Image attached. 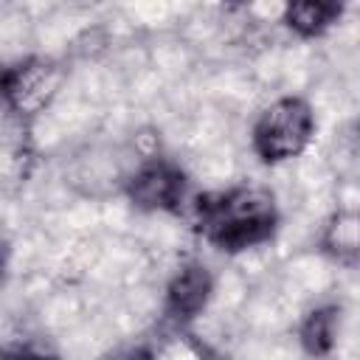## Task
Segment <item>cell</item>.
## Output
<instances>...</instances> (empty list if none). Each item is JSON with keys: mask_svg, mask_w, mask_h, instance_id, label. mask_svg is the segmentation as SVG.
Instances as JSON below:
<instances>
[{"mask_svg": "<svg viewBox=\"0 0 360 360\" xmlns=\"http://www.w3.org/2000/svg\"><path fill=\"white\" fill-rule=\"evenodd\" d=\"M343 17V6L340 3H329V0H301V3H287L281 22L298 34L301 39H315L323 37L332 25H338V20Z\"/></svg>", "mask_w": 360, "mask_h": 360, "instance_id": "7", "label": "cell"}, {"mask_svg": "<svg viewBox=\"0 0 360 360\" xmlns=\"http://www.w3.org/2000/svg\"><path fill=\"white\" fill-rule=\"evenodd\" d=\"M321 250L335 264L360 267V211H335L323 225Z\"/></svg>", "mask_w": 360, "mask_h": 360, "instance_id": "6", "label": "cell"}, {"mask_svg": "<svg viewBox=\"0 0 360 360\" xmlns=\"http://www.w3.org/2000/svg\"><path fill=\"white\" fill-rule=\"evenodd\" d=\"M338 318H340V307L335 304H321L312 307L301 323H298V343L309 357H326L335 349V338H338Z\"/></svg>", "mask_w": 360, "mask_h": 360, "instance_id": "8", "label": "cell"}, {"mask_svg": "<svg viewBox=\"0 0 360 360\" xmlns=\"http://www.w3.org/2000/svg\"><path fill=\"white\" fill-rule=\"evenodd\" d=\"M194 231L222 253H245L270 242L278 231V205L270 188L236 183L194 200Z\"/></svg>", "mask_w": 360, "mask_h": 360, "instance_id": "1", "label": "cell"}, {"mask_svg": "<svg viewBox=\"0 0 360 360\" xmlns=\"http://www.w3.org/2000/svg\"><path fill=\"white\" fill-rule=\"evenodd\" d=\"M45 90H53V65L48 59H22L8 65L3 73V101L11 115H22V121L45 104Z\"/></svg>", "mask_w": 360, "mask_h": 360, "instance_id": "5", "label": "cell"}, {"mask_svg": "<svg viewBox=\"0 0 360 360\" xmlns=\"http://www.w3.org/2000/svg\"><path fill=\"white\" fill-rule=\"evenodd\" d=\"M186 172L180 169V163H174L172 158L163 155H152L143 163H138V169L127 177V200L146 214H174L180 211L183 200H186Z\"/></svg>", "mask_w": 360, "mask_h": 360, "instance_id": "3", "label": "cell"}, {"mask_svg": "<svg viewBox=\"0 0 360 360\" xmlns=\"http://www.w3.org/2000/svg\"><path fill=\"white\" fill-rule=\"evenodd\" d=\"M214 295V276L202 262H186L174 270V276L166 284V298H163V315L166 321L186 326L202 309L208 307Z\"/></svg>", "mask_w": 360, "mask_h": 360, "instance_id": "4", "label": "cell"}, {"mask_svg": "<svg viewBox=\"0 0 360 360\" xmlns=\"http://www.w3.org/2000/svg\"><path fill=\"white\" fill-rule=\"evenodd\" d=\"M6 360H56L51 354H39V352H17V354H8Z\"/></svg>", "mask_w": 360, "mask_h": 360, "instance_id": "9", "label": "cell"}, {"mask_svg": "<svg viewBox=\"0 0 360 360\" xmlns=\"http://www.w3.org/2000/svg\"><path fill=\"white\" fill-rule=\"evenodd\" d=\"M315 135V112L301 96H281L267 104L250 132V146L262 163H287L298 158Z\"/></svg>", "mask_w": 360, "mask_h": 360, "instance_id": "2", "label": "cell"}]
</instances>
